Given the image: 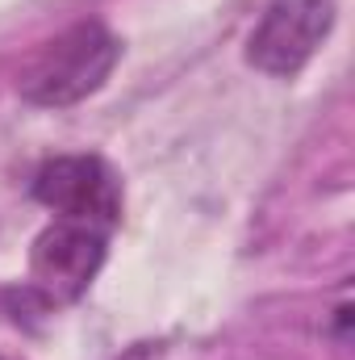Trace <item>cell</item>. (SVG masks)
Wrapping results in <instances>:
<instances>
[{
	"label": "cell",
	"instance_id": "3957f363",
	"mask_svg": "<svg viewBox=\"0 0 355 360\" xmlns=\"http://www.w3.org/2000/svg\"><path fill=\"white\" fill-rule=\"evenodd\" d=\"M34 197L63 222L109 231L121 222V184L100 155H59L34 176Z\"/></svg>",
	"mask_w": 355,
	"mask_h": 360
},
{
	"label": "cell",
	"instance_id": "277c9868",
	"mask_svg": "<svg viewBox=\"0 0 355 360\" xmlns=\"http://www.w3.org/2000/svg\"><path fill=\"white\" fill-rule=\"evenodd\" d=\"M100 264H105V231L84 222H63V218L46 226L29 252V276L46 302L84 297Z\"/></svg>",
	"mask_w": 355,
	"mask_h": 360
},
{
	"label": "cell",
	"instance_id": "6da1fadb",
	"mask_svg": "<svg viewBox=\"0 0 355 360\" xmlns=\"http://www.w3.org/2000/svg\"><path fill=\"white\" fill-rule=\"evenodd\" d=\"M117 59H121L117 34H109L100 21H80L34 59V68L21 76V96L42 109L80 105L84 96L105 89Z\"/></svg>",
	"mask_w": 355,
	"mask_h": 360
},
{
	"label": "cell",
	"instance_id": "7a4b0ae2",
	"mask_svg": "<svg viewBox=\"0 0 355 360\" xmlns=\"http://www.w3.org/2000/svg\"><path fill=\"white\" fill-rule=\"evenodd\" d=\"M335 0H272L247 38V63L264 76L293 80L326 42Z\"/></svg>",
	"mask_w": 355,
	"mask_h": 360
}]
</instances>
